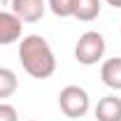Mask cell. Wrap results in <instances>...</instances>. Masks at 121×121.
Masks as SVG:
<instances>
[{"instance_id":"obj_1","label":"cell","mask_w":121,"mask_h":121,"mask_svg":"<svg viewBox=\"0 0 121 121\" xmlns=\"http://www.w3.org/2000/svg\"><path fill=\"white\" fill-rule=\"evenodd\" d=\"M19 63L35 79H47L56 72V56L51 44L35 33L19 40Z\"/></svg>"},{"instance_id":"obj_2","label":"cell","mask_w":121,"mask_h":121,"mask_svg":"<svg viewBox=\"0 0 121 121\" xmlns=\"http://www.w3.org/2000/svg\"><path fill=\"white\" fill-rule=\"evenodd\" d=\"M105 49H107L105 37L98 30H86L84 35H79L75 44V58L82 65H95L98 60H103Z\"/></svg>"},{"instance_id":"obj_3","label":"cell","mask_w":121,"mask_h":121,"mask_svg":"<svg viewBox=\"0 0 121 121\" xmlns=\"http://www.w3.org/2000/svg\"><path fill=\"white\" fill-rule=\"evenodd\" d=\"M58 107L68 119H82L91 107V98H89V93H86V89H82L77 84H70V86L60 89Z\"/></svg>"},{"instance_id":"obj_4","label":"cell","mask_w":121,"mask_h":121,"mask_svg":"<svg viewBox=\"0 0 121 121\" xmlns=\"http://www.w3.org/2000/svg\"><path fill=\"white\" fill-rule=\"evenodd\" d=\"M12 12L23 23H35L44 16L47 0H12Z\"/></svg>"},{"instance_id":"obj_5","label":"cell","mask_w":121,"mask_h":121,"mask_svg":"<svg viewBox=\"0 0 121 121\" xmlns=\"http://www.w3.org/2000/svg\"><path fill=\"white\" fill-rule=\"evenodd\" d=\"M21 33H23V21L14 12H0V47L19 42Z\"/></svg>"},{"instance_id":"obj_6","label":"cell","mask_w":121,"mask_h":121,"mask_svg":"<svg viewBox=\"0 0 121 121\" xmlns=\"http://www.w3.org/2000/svg\"><path fill=\"white\" fill-rule=\"evenodd\" d=\"M95 119L98 121H121V98L119 95H105L95 105Z\"/></svg>"},{"instance_id":"obj_7","label":"cell","mask_w":121,"mask_h":121,"mask_svg":"<svg viewBox=\"0 0 121 121\" xmlns=\"http://www.w3.org/2000/svg\"><path fill=\"white\" fill-rule=\"evenodd\" d=\"M100 79L112 91H121V56L107 58L100 65Z\"/></svg>"},{"instance_id":"obj_8","label":"cell","mask_w":121,"mask_h":121,"mask_svg":"<svg viewBox=\"0 0 121 121\" xmlns=\"http://www.w3.org/2000/svg\"><path fill=\"white\" fill-rule=\"evenodd\" d=\"M100 9H103L100 0H75L72 16L79 19V21H84V23H89V21H95L100 16Z\"/></svg>"},{"instance_id":"obj_9","label":"cell","mask_w":121,"mask_h":121,"mask_svg":"<svg viewBox=\"0 0 121 121\" xmlns=\"http://www.w3.org/2000/svg\"><path fill=\"white\" fill-rule=\"evenodd\" d=\"M19 89V77H16L14 70L9 68H0V103L12 98Z\"/></svg>"},{"instance_id":"obj_10","label":"cell","mask_w":121,"mask_h":121,"mask_svg":"<svg viewBox=\"0 0 121 121\" xmlns=\"http://www.w3.org/2000/svg\"><path fill=\"white\" fill-rule=\"evenodd\" d=\"M47 7L58 16V19H68V16H72L75 0H47Z\"/></svg>"},{"instance_id":"obj_11","label":"cell","mask_w":121,"mask_h":121,"mask_svg":"<svg viewBox=\"0 0 121 121\" xmlns=\"http://www.w3.org/2000/svg\"><path fill=\"white\" fill-rule=\"evenodd\" d=\"M0 121H19L16 107H12L9 103H0Z\"/></svg>"},{"instance_id":"obj_12","label":"cell","mask_w":121,"mask_h":121,"mask_svg":"<svg viewBox=\"0 0 121 121\" xmlns=\"http://www.w3.org/2000/svg\"><path fill=\"white\" fill-rule=\"evenodd\" d=\"M107 5H112L114 9H121V0H105Z\"/></svg>"},{"instance_id":"obj_13","label":"cell","mask_w":121,"mask_h":121,"mask_svg":"<svg viewBox=\"0 0 121 121\" xmlns=\"http://www.w3.org/2000/svg\"><path fill=\"white\" fill-rule=\"evenodd\" d=\"M30 121H37V119H30Z\"/></svg>"}]
</instances>
